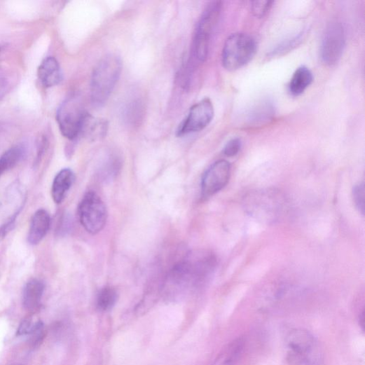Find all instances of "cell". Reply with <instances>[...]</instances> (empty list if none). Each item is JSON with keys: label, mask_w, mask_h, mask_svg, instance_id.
I'll return each mask as SVG.
<instances>
[{"label": "cell", "mask_w": 365, "mask_h": 365, "mask_svg": "<svg viewBox=\"0 0 365 365\" xmlns=\"http://www.w3.org/2000/svg\"><path fill=\"white\" fill-rule=\"evenodd\" d=\"M285 355L290 365H326L319 340L312 333L303 329H294L287 336Z\"/></svg>", "instance_id": "cell-1"}, {"label": "cell", "mask_w": 365, "mask_h": 365, "mask_svg": "<svg viewBox=\"0 0 365 365\" xmlns=\"http://www.w3.org/2000/svg\"><path fill=\"white\" fill-rule=\"evenodd\" d=\"M123 63L114 55L104 57L94 69L91 81V100L96 107L104 106L120 77Z\"/></svg>", "instance_id": "cell-2"}, {"label": "cell", "mask_w": 365, "mask_h": 365, "mask_svg": "<svg viewBox=\"0 0 365 365\" xmlns=\"http://www.w3.org/2000/svg\"><path fill=\"white\" fill-rule=\"evenodd\" d=\"M257 51L256 40L245 33H235L228 37L222 51V64L228 71H235L248 64Z\"/></svg>", "instance_id": "cell-3"}, {"label": "cell", "mask_w": 365, "mask_h": 365, "mask_svg": "<svg viewBox=\"0 0 365 365\" xmlns=\"http://www.w3.org/2000/svg\"><path fill=\"white\" fill-rule=\"evenodd\" d=\"M284 199L275 190L258 191L251 193L245 199L247 212L254 218L263 222L278 219L284 209Z\"/></svg>", "instance_id": "cell-4"}, {"label": "cell", "mask_w": 365, "mask_h": 365, "mask_svg": "<svg viewBox=\"0 0 365 365\" xmlns=\"http://www.w3.org/2000/svg\"><path fill=\"white\" fill-rule=\"evenodd\" d=\"M222 10V3H211L205 9L199 20L193 39V55L199 62L207 60L211 37L219 22Z\"/></svg>", "instance_id": "cell-5"}, {"label": "cell", "mask_w": 365, "mask_h": 365, "mask_svg": "<svg viewBox=\"0 0 365 365\" xmlns=\"http://www.w3.org/2000/svg\"><path fill=\"white\" fill-rule=\"evenodd\" d=\"M88 114L78 97H69L64 102L57 113V120L62 135L69 140L77 138Z\"/></svg>", "instance_id": "cell-6"}, {"label": "cell", "mask_w": 365, "mask_h": 365, "mask_svg": "<svg viewBox=\"0 0 365 365\" xmlns=\"http://www.w3.org/2000/svg\"><path fill=\"white\" fill-rule=\"evenodd\" d=\"M107 216L106 207L102 198L95 192H88L78 207L81 224L88 233L95 235L104 228Z\"/></svg>", "instance_id": "cell-7"}, {"label": "cell", "mask_w": 365, "mask_h": 365, "mask_svg": "<svg viewBox=\"0 0 365 365\" xmlns=\"http://www.w3.org/2000/svg\"><path fill=\"white\" fill-rule=\"evenodd\" d=\"M346 45V34L339 22H331L324 32L320 48L322 62L329 65L336 64L343 56Z\"/></svg>", "instance_id": "cell-8"}, {"label": "cell", "mask_w": 365, "mask_h": 365, "mask_svg": "<svg viewBox=\"0 0 365 365\" xmlns=\"http://www.w3.org/2000/svg\"><path fill=\"white\" fill-rule=\"evenodd\" d=\"M214 116L212 102L205 98L193 105L177 131L179 137L205 130L211 123Z\"/></svg>", "instance_id": "cell-9"}, {"label": "cell", "mask_w": 365, "mask_h": 365, "mask_svg": "<svg viewBox=\"0 0 365 365\" xmlns=\"http://www.w3.org/2000/svg\"><path fill=\"white\" fill-rule=\"evenodd\" d=\"M231 167L228 161L219 160L205 172L201 182L202 194L211 197L221 191L228 183Z\"/></svg>", "instance_id": "cell-10"}, {"label": "cell", "mask_w": 365, "mask_h": 365, "mask_svg": "<svg viewBox=\"0 0 365 365\" xmlns=\"http://www.w3.org/2000/svg\"><path fill=\"white\" fill-rule=\"evenodd\" d=\"M245 338L239 337L226 345L211 365H237L246 347Z\"/></svg>", "instance_id": "cell-11"}, {"label": "cell", "mask_w": 365, "mask_h": 365, "mask_svg": "<svg viewBox=\"0 0 365 365\" xmlns=\"http://www.w3.org/2000/svg\"><path fill=\"white\" fill-rule=\"evenodd\" d=\"M50 227V217L44 209L38 210L33 216L28 235V240L32 245H36L47 235Z\"/></svg>", "instance_id": "cell-12"}, {"label": "cell", "mask_w": 365, "mask_h": 365, "mask_svg": "<svg viewBox=\"0 0 365 365\" xmlns=\"http://www.w3.org/2000/svg\"><path fill=\"white\" fill-rule=\"evenodd\" d=\"M38 76L40 82L46 88H52L59 85L62 75L57 60L53 57L46 58L39 67Z\"/></svg>", "instance_id": "cell-13"}, {"label": "cell", "mask_w": 365, "mask_h": 365, "mask_svg": "<svg viewBox=\"0 0 365 365\" xmlns=\"http://www.w3.org/2000/svg\"><path fill=\"white\" fill-rule=\"evenodd\" d=\"M45 291V285L42 281L36 279L29 280L23 291V305L28 311H34L41 302Z\"/></svg>", "instance_id": "cell-14"}, {"label": "cell", "mask_w": 365, "mask_h": 365, "mask_svg": "<svg viewBox=\"0 0 365 365\" xmlns=\"http://www.w3.org/2000/svg\"><path fill=\"white\" fill-rule=\"evenodd\" d=\"M74 181V174L69 169L62 170L56 176L52 188V195L56 204H61L64 200Z\"/></svg>", "instance_id": "cell-15"}, {"label": "cell", "mask_w": 365, "mask_h": 365, "mask_svg": "<svg viewBox=\"0 0 365 365\" xmlns=\"http://www.w3.org/2000/svg\"><path fill=\"white\" fill-rule=\"evenodd\" d=\"M313 75L312 71L305 66L298 67L294 72L289 90L291 95L298 97L312 83Z\"/></svg>", "instance_id": "cell-16"}, {"label": "cell", "mask_w": 365, "mask_h": 365, "mask_svg": "<svg viewBox=\"0 0 365 365\" xmlns=\"http://www.w3.org/2000/svg\"><path fill=\"white\" fill-rule=\"evenodd\" d=\"M108 124L104 119L93 117L88 113L84 120L82 131L83 135L92 140L103 138L107 132Z\"/></svg>", "instance_id": "cell-17"}, {"label": "cell", "mask_w": 365, "mask_h": 365, "mask_svg": "<svg viewBox=\"0 0 365 365\" xmlns=\"http://www.w3.org/2000/svg\"><path fill=\"white\" fill-rule=\"evenodd\" d=\"M23 156L20 146L11 148L0 158V177L15 167Z\"/></svg>", "instance_id": "cell-18"}, {"label": "cell", "mask_w": 365, "mask_h": 365, "mask_svg": "<svg viewBox=\"0 0 365 365\" xmlns=\"http://www.w3.org/2000/svg\"><path fill=\"white\" fill-rule=\"evenodd\" d=\"M118 295L116 290L111 287L102 289L97 298V307L100 311L106 312L111 310L116 305Z\"/></svg>", "instance_id": "cell-19"}, {"label": "cell", "mask_w": 365, "mask_h": 365, "mask_svg": "<svg viewBox=\"0 0 365 365\" xmlns=\"http://www.w3.org/2000/svg\"><path fill=\"white\" fill-rule=\"evenodd\" d=\"M274 113V107L272 102L270 101H266L261 103L254 109V113L252 115V120L254 123H263V121L270 119Z\"/></svg>", "instance_id": "cell-20"}, {"label": "cell", "mask_w": 365, "mask_h": 365, "mask_svg": "<svg viewBox=\"0 0 365 365\" xmlns=\"http://www.w3.org/2000/svg\"><path fill=\"white\" fill-rule=\"evenodd\" d=\"M364 184L360 183L356 185L353 188V200L356 208L358 209L359 213L362 215L364 214Z\"/></svg>", "instance_id": "cell-21"}, {"label": "cell", "mask_w": 365, "mask_h": 365, "mask_svg": "<svg viewBox=\"0 0 365 365\" xmlns=\"http://www.w3.org/2000/svg\"><path fill=\"white\" fill-rule=\"evenodd\" d=\"M273 1H255L252 3V11L254 16L263 18L271 9Z\"/></svg>", "instance_id": "cell-22"}, {"label": "cell", "mask_w": 365, "mask_h": 365, "mask_svg": "<svg viewBox=\"0 0 365 365\" xmlns=\"http://www.w3.org/2000/svg\"><path fill=\"white\" fill-rule=\"evenodd\" d=\"M242 143L240 139L230 140L224 147L223 153L228 157L235 156L240 151Z\"/></svg>", "instance_id": "cell-23"}, {"label": "cell", "mask_w": 365, "mask_h": 365, "mask_svg": "<svg viewBox=\"0 0 365 365\" xmlns=\"http://www.w3.org/2000/svg\"><path fill=\"white\" fill-rule=\"evenodd\" d=\"M38 321L34 322L31 317L25 319L18 331V335L21 336H29L34 331Z\"/></svg>", "instance_id": "cell-24"}, {"label": "cell", "mask_w": 365, "mask_h": 365, "mask_svg": "<svg viewBox=\"0 0 365 365\" xmlns=\"http://www.w3.org/2000/svg\"><path fill=\"white\" fill-rule=\"evenodd\" d=\"M302 39V35L300 34L298 36L294 37L293 39L288 40L286 43L282 44L280 46H278L275 50L273 53V55H280L282 53H285L287 51H289L292 49V48L296 47Z\"/></svg>", "instance_id": "cell-25"}, {"label": "cell", "mask_w": 365, "mask_h": 365, "mask_svg": "<svg viewBox=\"0 0 365 365\" xmlns=\"http://www.w3.org/2000/svg\"><path fill=\"white\" fill-rule=\"evenodd\" d=\"M142 112V106L139 102L135 101L132 105L128 109L127 116L130 120L136 123L141 118Z\"/></svg>", "instance_id": "cell-26"}, {"label": "cell", "mask_w": 365, "mask_h": 365, "mask_svg": "<svg viewBox=\"0 0 365 365\" xmlns=\"http://www.w3.org/2000/svg\"><path fill=\"white\" fill-rule=\"evenodd\" d=\"M13 365H22V364H13Z\"/></svg>", "instance_id": "cell-27"}]
</instances>
